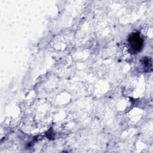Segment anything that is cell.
I'll use <instances>...</instances> for the list:
<instances>
[{
    "label": "cell",
    "instance_id": "6da1fadb",
    "mask_svg": "<svg viewBox=\"0 0 153 153\" xmlns=\"http://www.w3.org/2000/svg\"><path fill=\"white\" fill-rule=\"evenodd\" d=\"M128 45L133 52L139 51L143 45V39L138 33H131L128 39Z\"/></svg>",
    "mask_w": 153,
    "mask_h": 153
}]
</instances>
